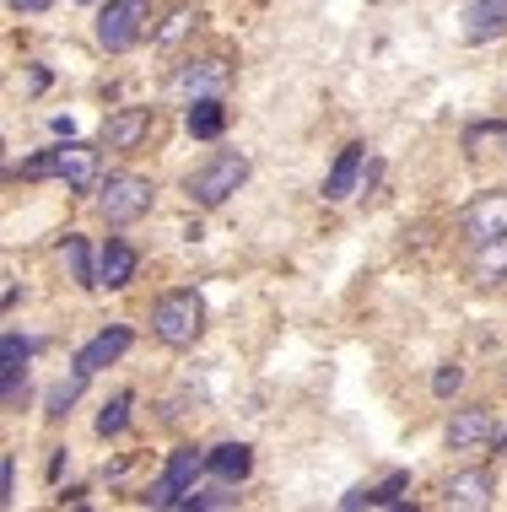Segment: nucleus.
I'll return each mask as SVG.
<instances>
[{
	"label": "nucleus",
	"mask_w": 507,
	"mask_h": 512,
	"mask_svg": "<svg viewBox=\"0 0 507 512\" xmlns=\"http://www.w3.org/2000/svg\"><path fill=\"white\" fill-rule=\"evenodd\" d=\"M152 335L168 345V351H189L205 335V297L195 286H178V292H162L152 302Z\"/></svg>",
	"instance_id": "f257e3e1"
},
{
	"label": "nucleus",
	"mask_w": 507,
	"mask_h": 512,
	"mask_svg": "<svg viewBox=\"0 0 507 512\" xmlns=\"http://www.w3.org/2000/svg\"><path fill=\"white\" fill-rule=\"evenodd\" d=\"M249 173L254 168H249V157H243V151H211V157H205L200 168L184 178V195L195 200V205H205V211H216V205H227L243 184H249Z\"/></svg>",
	"instance_id": "f03ea898"
},
{
	"label": "nucleus",
	"mask_w": 507,
	"mask_h": 512,
	"mask_svg": "<svg viewBox=\"0 0 507 512\" xmlns=\"http://www.w3.org/2000/svg\"><path fill=\"white\" fill-rule=\"evenodd\" d=\"M157 200V184L146 173H108L98 184V216L108 227H130V221H141L152 211Z\"/></svg>",
	"instance_id": "7ed1b4c3"
},
{
	"label": "nucleus",
	"mask_w": 507,
	"mask_h": 512,
	"mask_svg": "<svg viewBox=\"0 0 507 512\" xmlns=\"http://www.w3.org/2000/svg\"><path fill=\"white\" fill-rule=\"evenodd\" d=\"M152 27V0H103L98 11V44L108 54H125L146 38Z\"/></svg>",
	"instance_id": "20e7f679"
},
{
	"label": "nucleus",
	"mask_w": 507,
	"mask_h": 512,
	"mask_svg": "<svg viewBox=\"0 0 507 512\" xmlns=\"http://www.w3.org/2000/svg\"><path fill=\"white\" fill-rule=\"evenodd\" d=\"M200 469H205V448H173L168 464H162V475L152 480V491H146L141 502L146 507H178L189 491H195Z\"/></svg>",
	"instance_id": "39448f33"
},
{
	"label": "nucleus",
	"mask_w": 507,
	"mask_h": 512,
	"mask_svg": "<svg viewBox=\"0 0 507 512\" xmlns=\"http://www.w3.org/2000/svg\"><path fill=\"white\" fill-rule=\"evenodd\" d=\"M459 232L470 248L507 238V189H481V195L459 211Z\"/></svg>",
	"instance_id": "423d86ee"
},
{
	"label": "nucleus",
	"mask_w": 507,
	"mask_h": 512,
	"mask_svg": "<svg viewBox=\"0 0 507 512\" xmlns=\"http://www.w3.org/2000/svg\"><path fill=\"white\" fill-rule=\"evenodd\" d=\"M497 410L491 405H464V410H454L448 415V432H443V442H448V453H486V448H497Z\"/></svg>",
	"instance_id": "0eeeda50"
},
{
	"label": "nucleus",
	"mask_w": 507,
	"mask_h": 512,
	"mask_svg": "<svg viewBox=\"0 0 507 512\" xmlns=\"http://www.w3.org/2000/svg\"><path fill=\"white\" fill-rule=\"evenodd\" d=\"M168 87L178 92V98H222V92L232 87V65L222 60V54H205V60H184L173 71V81Z\"/></svg>",
	"instance_id": "6e6552de"
},
{
	"label": "nucleus",
	"mask_w": 507,
	"mask_h": 512,
	"mask_svg": "<svg viewBox=\"0 0 507 512\" xmlns=\"http://www.w3.org/2000/svg\"><path fill=\"white\" fill-rule=\"evenodd\" d=\"M497 502V480H491V469H459V475L443 480V507L454 512H481Z\"/></svg>",
	"instance_id": "1a4fd4ad"
},
{
	"label": "nucleus",
	"mask_w": 507,
	"mask_h": 512,
	"mask_svg": "<svg viewBox=\"0 0 507 512\" xmlns=\"http://www.w3.org/2000/svg\"><path fill=\"white\" fill-rule=\"evenodd\" d=\"M54 157H60V178L76 189V195H98V146L65 135V141L54 146Z\"/></svg>",
	"instance_id": "9d476101"
},
{
	"label": "nucleus",
	"mask_w": 507,
	"mask_h": 512,
	"mask_svg": "<svg viewBox=\"0 0 507 512\" xmlns=\"http://www.w3.org/2000/svg\"><path fill=\"white\" fill-rule=\"evenodd\" d=\"M146 135H152V108H114V114L103 119L98 141L108 151H141Z\"/></svg>",
	"instance_id": "9b49d317"
},
{
	"label": "nucleus",
	"mask_w": 507,
	"mask_h": 512,
	"mask_svg": "<svg viewBox=\"0 0 507 512\" xmlns=\"http://www.w3.org/2000/svg\"><path fill=\"white\" fill-rule=\"evenodd\" d=\"M507 38V0H464V44Z\"/></svg>",
	"instance_id": "f8f14e48"
},
{
	"label": "nucleus",
	"mask_w": 507,
	"mask_h": 512,
	"mask_svg": "<svg viewBox=\"0 0 507 512\" xmlns=\"http://www.w3.org/2000/svg\"><path fill=\"white\" fill-rule=\"evenodd\" d=\"M130 329L125 324H108L103 329V335H92L87 345H81V351H76V362L71 367H81V372H103V367H114L119 362V356H125L130 351Z\"/></svg>",
	"instance_id": "ddd939ff"
},
{
	"label": "nucleus",
	"mask_w": 507,
	"mask_h": 512,
	"mask_svg": "<svg viewBox=\"0 0 507 512\" xmlns=\"http://www.w3.org/2000/svg\"><path fill=\"white\" fill-rule=\"evenodd\" d=\"M205 469L227 486H243L254 475V448L249 442H216V448H205Z\"/></svg>",
	"instance_id": "4468645a"
},
{
	"label": "nucleus",
	"mask_w": 507,
	"mask_h": 512,
	"mask_svg": "<svg viewBox=\"0 0 507 512\" xmlns=\"http://www.w3.org/2000/svg\"><path fill=\"white\" fill-rule=\"evenodd\" d=\"M135 270H141V254H135L125 238H108L103 254H98V281L108 286V292H125V286L135 281Z\"/></svg>",
	"instance_id": "2eb2a0df"
},
{
	"label": "nucleus",
	"mask_w": 507,
	"mask_h": 512,
	"mask_svg": "<svg viewBox=\"0 0 507 512\" xmlns=\"http://www.w3.org/2000/svg\"><path fill=\"white\" fill-rule=\"evenodd\" d=\"M362 157H367V146L362 141H351V146H340V157H335V168L324 173V200H346L351 189H356V173H362Z\"/></svg>",
	"instance_id": "dca6fc26"
},
{
	"label": "nucleus",
	"mask_w": 507,
	"mask_h": 512,
	"mask_svg": "<svg viewBox=\"0 0 507 512\" xmlns=\"http://www.w3.org/2000/svg\"><path fill=\"white\" fill-rule=\"evenodd\" d=\"M470 281L475 286H507V238H497V243H481L475 248V259H470Z\"/></svg>",
	"instance_id": "f3484780"
},
{
	"label": "nucleus",
	"mask_w": 507,
	"mask_h": 512,
	"mask_svg": "<svg viewBox=\"0 0 507 512\" xmlns=\"http://www.w3.org/2000/svg\"><path fill=\"white\" fill-rule=\"evenodd\" d=\"M60 259H65V270H71V281L81 286V292H98V265H92V248L87 238H76V232H65V243H60Z\"/></svg>",
	"instance_id": "a211bd4d"
},
{
	"label": "nucleus",
	"mask_w": 507,
	"mask_h": 512,
	"mask_svg": "<svg viewBox=\"0 0 507 512\" xmlns=\"http://www.w3.org/2000/svg\"><path fill=\"white\" fill-rule=\"evenodd\" d=\"M184 130L195 135V141H216V135L227 130V108H222V98H195V103H189Z\"/></svg>",
	"instance_id": "6ab92c4d"
},
{
	"label": "nucleus",
	"mask_w": 507,
	"mask_h": 512,
	"mask_svg": "<svg viewBox=\"0 0 507 512\" xmlns=\"http://www.w3.org/2000/svg\"><path fill=\"white\" fill-rule=\"evenodd\" d=\"M27 362H33V340H22L17 329H6V335H0V383L27 378Z\"/></svg>",
	"instance_id": "aec40b11"
},
{
	"label": "nucleus",
	"mask_w": 507,
	"mask_h": 512,
	"mask_svg": "<svg viewBox=\"0 0 507 512\" xmlns=\"http://www.w3.org/2000/svg\"><path fill=\"white\" fill-rule=\"evenodd\" d=\"M464 151H470V157H491V151H497V157H507V124H502V119L470 124V130H464Z\"/></svg>",
	"instance_id": "412c9836"
},
{
	"label": "nucleus",
	"mask_w": 507,
	"mask_h": 512,
	"mask_svg": "<svg viewBox=\"0 0 507 512\" xmlns=\"http://www.w3.org/2000/svg\"><path fill=\"white\" fill-rule=\"evenodd\" d=\"M87 378H92V372L71 367V378H60V383H54L49 399H44V415H49V421H65V415H71V405L81 399V389H87Z\"/></svg>",
	"instance_id": "4be33fe9"
},
{
	"label": "nucleus",
	"mask_w": 507,
	"mask_h": 512,
	"mask_svg": "<svg viewBox=\"0 0 507 512\" xmlns=\"http://www.w3.org/2000/svg\"><path fill=\"white\" fill-rule=\"evenodd\" d=\"M125 421H130V394H114L98 410V437H119V432H125Z\"/></svg>",
	"instance_id": "5701e85b"
},
{
	"label": "nucleus",
	"mask_w": 507,
	"mask_h": 512,
	"mask_svg": "<svg viewBox=\"0 0 507 512\" xmlns=\"http://www.w3.org/2000/svg\"><path fill=\"white\" fill-rule=\"evenodd\" d=\"M178 507H189V512H211V507H238V496H232V491H227V480H222V486L189 491V496H184V502H178Z\"/></svg>",
	"instance_id": "b1692460"
},
{
	"label": "nucleus",
	"mask_w": 507,
	"mask_h": 512,
	"mask_svg": "<svg viewBox=\"0 0 507 512\" xmlns=\"http://www.w3.org/2000/svg\"><path fill=\"white\" fill-rule=\"evenodd\" d=\"M405 486H410V475H405V469H394L383 486H373V507H394V502L405 496Z\"/></svg>",
	"instance_id": "393cba45"
},
{
	"label": "nucleus",
	"mask_w": 507,
	"mask_h": 512,
	"mask_svg": "<svg viewBox=\"0 0 507 512\" xmlns=\"http://www.w3.org/2000/svg\"><path fill=\"white\" fill-rule=\"evenodd\" d=\"M17 502V453H0V507Z\"/></svg>",
	"instance_id": "a878e982"
},
{
	"label": "nucleus",
	"mask_w": 507,
	"mask_h": 512,
	"mask_svg": "<svg viewBox=\"0 0 507 512\" xmlns=\"http://www.w3.org/2000/svg\"><path fill=\"white\" fill-rule=\"evenodd\" d=\"M22 178H60V157H54V151H38L33 162H22Z\"/></svg>",
	"instance_id": "bb28decb"
},
{
	"label": "nucleus",
	"mask_w": 507,
	"mask_h": 512,
	"mask_svg": "<svg viewBox=\"0 0 507 512\" xmlns=\"http://www.w3.org/2000/svg\"><path fill=\"white\" fill-rule=\"evenodd\" d=\"M459 383H464V372H459V367H437L432 394H437V399H454V394H459Z\"/></svg>",
	"instance_id": "cd10ccee"
},
{
	"label": "nucleus",
	"mask_w": 507,
	"mask_h": 512,
	"mask_svg": "<svg viewBox=\"0 0 507 512\" xmlns=\"http://www.w3.org/2000/svg\"><path fill=\"white\" fill-rule=\"evenodd\" d=\"M184 27H189V6H178L173 17H168V27H162V33H157V44H173V38L184 33Z\"/></svg>",
	"instance_id": "c85d7f7f"
},
{
	"label": "nucleus",
	"mask_w": 507,
	"mask_h": 512,
	"mask_svg": "<svg viewBox=\"0 0 507 512\" xmlns=\"http://www.w3.org/2000/svg\"><path fill=\"white\" fill-rule=\"evenodd\" d=\"M6 6H11V11H22V17H44L54 0H6Z\"/></svg>",
	"instance_id": "c756f323"
},
{
	"label": "nucleus",
	"mask_w": 507,
	"mask_h": 512,
	"mask_svg": "<svg viewBox=\"0 0 507 512\" xmlns=\"http://www.w3.org/2000/svg\"><path fill=\"white\" fill-rule=\"evenodd\" d=\"M6 389V410H22V399H27V378H17V383H0Z\"/></svg>",
	"instance_id": "7c9ffc66"
},
{
	"label": "nucleus",
	"mask_w": 507,
	"mask_h": 512,
	"mask_svg": "<svg viewBox=\"0 0 507 512\" xmlns=\"http://www.w3.org/2000/svg\"><path fill=\"white\" fill-rule=\"evenodd\" d=\"M497 453H507V432H502V437H497Z\"/></svg>",
	"instance_id": "2f4dec72"
},
{
	"label": "nucleus",
	"mask_w": 507,
	"mask_h": 512,
	"mask_svg": "<svg viewBox=\"0 0 507 512\" xmlns=\"http://www.w3.org/2000/svg\"><path fill=\"white\" fill-rule=\"evenodd\" d=\"M76 6H87V0H76Z\"/></svg>",
	"instance_id": "473e14b6"
}]
</instances>
